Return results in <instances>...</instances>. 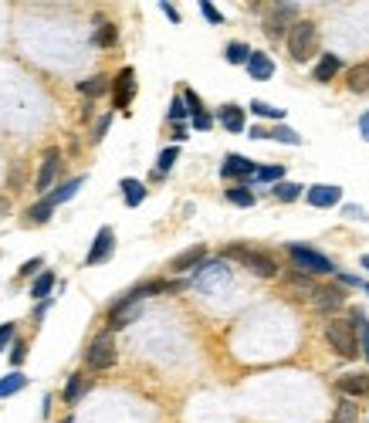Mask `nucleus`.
<instances>
[{"mask_svg": "<svg viewBox=\"0 0 369 423\" xmlns=\"http://www.w3.org/2000/svg\"><path fill=\"white\" fill-rule=\"evenodd\" d=\"M288 51L295 61H308L319 51V28L312 21H295L288 31Z\"/></svg>", "mask_w": 369, "mask_h": 423, "instance_id": "1", "label": "nucleus"}, {"mask_svg": "<svg viewBox=\"0 0 369 423\" xmlns=\"http://www.w3.org/2000/svg\"><path fill=\"white\" fill-rule=\"evenodd\" d=\"M326 339H328V346L335 349L342 359H356V355H359V332H356V325H352V322H346V318L328 322Z\"/></svg>", "mask_w": 369, "mask_h": 423, "instance_id": "2", "label": "nucleus"}, {"mask_svg": "<svg viewBox=\"0 0 369 423\" xmlns=\"http://www.w3.org/2000/svg\"><path fill=\"white\" fill-rule=\"evenodd\" d=\"M288 254H291L295 268L305 271V274H332V271H335V265L328 261L326 254H319V251L308 247V244H291Z\"/></svg>", "mask_w": 369, "mask_h": 423, "instance_id": "3", "label": "nucleus"}, {"mask_svg": "<svg viewBox=\"0 0 369 423\" xmlns=\"http://www.w3.org/2000/svg\"><path fill=\"white\" fill-rule=\"evenodd\" d=\"M227 258H238L247 271H254L257 278H278V265H275V258H268V254H261V251H247V247H227L224 251Z\"/></svg>", "mask_w": 369, "mask_h": 423, "instance_id": "4", "label": "nucleus"}, {"mask_svg": "<svg viewBox=\"0 0 369 423\" xmlns=\"http://www.w3.org/2000/svg\"><path fill=\"white\" fill-rule=\"evenodd\" d=\"M85 362L92 369H109L116 362V339H112V332H102V336L92 339V346L85 352Z\"/></svg>", "mask_w": 369, "mask_h": 423, "instance_id": "5", "label": "nucleus"}, {"mask_svg": "<svg viewBox=\"0 0 369 423\" xmlns=\"http://www.w3.org/2000/svg\"><path fill=\"white\" fill-rule=\"evenodd\" d=\"M298 14V3H275V10H271V17L264 21V34L271 41H282V38H288V21Z\"/></svg>", "mask_w": 369, "mask_h": 423, "instance_id": "6", "label": "nucleus"}, {"mask_svg": "<svg viewBox=\"0 0 369 423\" xmlns=\"http://www.w3.org/2000/svg\"><path fill=\"white\" fill-rule=\"evenodd\" d=\"M227 278H231V271H227L224 261H210L193 274V288L197 291H217L220 285H227Z\"/></svg>", "mask_w": 369, "mask_h": 423, "instance_id": "7", "label": "nucleus"}, {"mask_svg": "<svg viewBox=\"0 0 369 423\" xmlns=\"http://www.w3.org/2000/svg\"><path fill=\"white\" fill-rule=\"evenodd\" d=\"M112 251H116V234H112V227H102V231L95 234V240H92V251L85 254V265L88 268L92 265H102V261L112 258Z\"/></svg>", "mask_w": 369, "mask_h": 423, "instance_id": "8", "label": "nucleus"}, {"mask_svg": "<svg viewBox=\"0 0 369 423\" xmlns=\"http://www.w3.org/2000/svg\"><path fill=\"white\" fill-rule=\"evenodd\" d=\"M257 169H261V166H257V163H251V159H244V156H227V159H224V166H220V176H234V180H254V176H257Z\"/></svg>", "mask_w": 369, "mask_h": 423, "instance_id": "9", "label": "nucleus"}, {"mask_svg": "<svg viewBox=\"0 0 369 423\" xmlns=\"http://www.w3.org/2000/svg\"><path fill=\"white\" fill-rule=\"evenodd\" d=\"M342 302H346V295H342V288H335V285H319V288H312V305L319 308V311H335Z\"/></svg>", "mask_w": 369, "mask_h": 423, "instance_id": "10", "label": "nucleus"}, {"mask_svg": "<svg viewBox=\"0 0 369 423\" xmlns=\"http://www.w3.org/2000/svg\"><path fill=\"white\" fill-rule=\"evenodd\" d=\"M112 88H116V95H112L116 109H125V105L132 102V95H136V72H132V68H123Z\"/></svg>", "mask_w": 369, "mask_h": 423, "instance_id": "11", "label": "nucleus"}, {"mask_svg": "<svg viewBox=\"0 0 369 423\" xmlns=\"http://www.w3.org/2000/svg\"><path fill=\"white\" fill-rule=\"evenodd\" d=\"M58 169H61V153H58V149H48V153H44V163H41V173H38V180H34V187H38V190H48V187L54 183Z\"/></svg>", "mask_w": 369, "mask_h": 423, "instance_id": "12", "label": "nucleus"}, {"mask_svg": "<svg viewBox=\"0 0 369 423\" xmlns=\"http://www.w3.org/2000/svg\"><path fill=\"white\" fill-rule=\"evenodd\" d=\"M335 386L346 393V396H369V376L366 373H349V376H339Z\"/></svg>", "mask_w": 369, "mask_h": 423, "instance_id": "13", "label": "nucleus"}, {"mask_svg": "<svg viewBox=\"0 0 369 423\" xmlns=\"http://www.w3.org/2000/svg\"><path fill=\"white\" fill-rule=\"evenodd\" d=\"M247 75L254 78V81H268V78L275 75V61L264 51H254L251 61H247Z\"/></svg>", "mask_w": 369, "mask_h": 423, "instance_id": "14", "label": "nucleus"}, {"mask_svg": "<svg viewBox=\"0 0 369 423\" xmlns=\"http://www.w3.org/2000/svg\"><path fill=\"white\" fill-rule=\"evenodd\" d=\"M312 207H335L339 200H342V190L339 187H308V196H305Z\"/></svg>", "mask_w": 369, "mask_h": 423, "instance_id": "15", "label": "nucleus"}, {"mask_svg": "<svg viewBox=\"0 0 369 423\" xmlns=\"http://www.w3.org/2000/svg\"><path fill=\"white\" fill-rule=\"evenodd\" d=\"M204 258H207V247L204 244H193L190 251H183L180 258H173V261H169V271H187V268H193V265H200Z\"/></svg>", "mask_w": 369, "mask_h": 423, "instance_id": "16", "label": "nucleus"}, {"mask_svg": "<svg viewBox=\"0 0 369 423\" xmlns=\"http://www.w3.org/2000/svg\"><path fill=\"white\" fill-rule=\"evenodd\" d=\"M220 122L227 132H244V109L241 105H220Z\"/></svg>", "mask_w": 369, "mask_h": 423, "instance_id": "17", "label": "nucleus"}, {"mask_svg": "<svg viewBox=\"0 0 369 423\" xmlns=\"http://www.w3.org/2000/svg\"><path fill=\"white\" fill-rule=\"evenodd\" d=\"M82 183H85L82 176H75V180H68V183H61L58 190H51V193H48V196H44V200H48L51 207H58V203H68V200H72L75 193L82 190Z\"/></svg>", "mask_w": 369, "mask_h": 423, "instance_id": "18", "label": "nucleus"}, {"mask_svg": "<svg viewBox=\"0 0 369 423\" xmlns=\"http://www.w3.org/2000/svg\"><path fill=\"white\" fill-rule=\"evenodd\" d=\"M346 85H349V92H356V95H366V92H369V61H366V65H356V68H349V75H346Z\"/></svg>", "mask_w": 369, "mask_h": 423, "instance_id": "19", "label": "nucleus"}, {"mask_svg": "<svg viewBox=\"0 0 369 423\" xmlns=\"http://www.w3.org/2000/svg\"><path fill=\"white\" fill-rule=\"evenodd\" d=\"M339 68H342V58L339 54H322V61L315 65V81H332V78L339 75Z\"/></svg>", "mask_w": 369, "mask_h": 423, "instance_id": "20", "label": "nucleus"}, {"mask_svg": "<svg viewBox=\"0 0 369 423\" xmlns=\"http://www.w3.org/2000/svg\"><path fill=\"white\" fill-rule=\"evenodd\" d=\"M119 190L125 193V207H139V203L146 200V183H139V180H132V176H125L123 183H119Z\"/></svg>", "mask_w": 369, "mask_h": 423, "instance_id": "21", "label": "nucleus"}, {"mask_svg": "<svg viewBox=\"0 0 369 423\" xmlns=\"http://www.w3.org/2000/svg\"><path fill=\"white\" fill-rule=\"evenodd\" d=\"M105 88H109V78H105V75H95V78H85V81H78V92H82L85 99H98Z\"/></svg>", "mask_w": 369, "mask_h": 423, "instance_id": "22", "label": "nucleus"}, {"mask_svg": "<svg viewBox=\"0 0 369 423\" xmlns=\"http://www.w3.org/2000/svg\"><path fill=\"white\" fill-rule=\"evenodd\" d=\"M224 54H227V61H231V65H247V61H251V54H254V51H251V48H247V44H241V41H231V44H227V51H224Z\"/></svg>", "mask_w": 369, "mask_h": 423, "instance_id": "23", "label": "nucleus"}, {"mask_svg": "<svg viewBox=\"0 0 369 423\" xmlns=\"http://www.w3.org/2000/svg\"><path fill=\"white\" fill-rule=\"evenodd\" d=\"M85 393H88V380H85V376H72V380H68V389H65V403L75 406Z\"/></svg>", "mask_w": 369, "mask_h": 423, "instance_id": "24", "label": "nucleus"}, {"mask_svg": "<svg viewBox=\"0 0 369 423\" xmlns=\"http://www.w3.org/2000/svg\"><path fill=\"white\" fill-rule=\"evenodd\" d=\"M224 196H227V203H234V207H254V203H257V196L247 190V187H231Z\"/></svg>", "mask_w": 369, "mask_h": 423, "instance_id": "25", "label": "nucleus"}, {"mask_svg": "<svg viewBox=\"0 0 369 423\" xmlns=\"http://www.w3.org/2000/svg\"><path fill=\"white\" fill-rule=\"evenodd\" d=\"M51 288H54V274H51V271H41V274L34 278V285H31V298H48Z\"/></svg>", "mask_w": 369, "mask_h": 423, "instance_id": "26", "label": "nucleus"}, {"mask_svg": "<svg viewBox=\"0 0 369 423\" xmlns=\"http://www.w3.org/2000/svg\"><path fill=\"white\" fill-rule=\"evenodd\" d=\"M24 386H28V380H24L21 373H10V376H3V380H0V400H3V396H14V393H21Z\"/></svg>", "mask_w": 369, "mask_h": 423, "instance_id": "27", "label": "nucleus"}, {"mask_svg": "<svg viewBox=\"0 0 369 423\" xmlns=\"http://www.w3.org/2000/svg\"><path fill=\"white\" fill-rule=\"evenodd\" d=\"M352 325H356V332H359V342H363V352H366L369 359V318L363 315V311H352V318H349Z\"/></svg>", "mask_w": 369, "mask_h": 423, "instance_id": "28", "label": "nucleus"}, {"mask_svg": "<svg viewBox=\"0 0 369 423\" xmlns=\"http://www.w3.org/2000/svg\"><path fill=\"white\" fill-rule=\"evenodd\" d=\"M271 139H275V143H285V146H298V143H302V136H298L295 129H288V125H275V129H271Z\"/></svg>", "mask_w": 369, "mask_h": 423, "instance_id": "29", "label": "nucleus"}, {"mask_svg": "<svg viewBox=\"0 0 369 423\" xmlns=\"http://www.w3.org/2000/svg\"><path fill=\"white\" fill-rule=\"evenodd\" d=\"M51 210H54V207H51L48 200H41V203H34V207H31L24 217H28V224H44V220L51 217Z\"/></svg>", "mask_w": 369, "mask_h": 423, "instance_id": "30", "label": "nucleus"}, {"mask_svg": "<svg viewBox=\"0 0 369 423\" xmlns=\"http://www.w3.org/2000/svg\"><path fill=\"white\" fill-rule=\"evenodd\" d=\"M332 423H356V403H352V400H342V403L335 406Z\"/></svg>", "mask_w": 369, "mask_h": 423, "instance_id": "31", "label": "nucleus"}, {"mask_svg": "<svg viewBox=\"0 0 369 423\" xmlns=\"http://www.w3.org/2000/svg\"><path fill=\"white\" fill-rule=\"evenodd\" d=\"M176 156H180V146H169V149L160 153V159H156V176H166V173H169V166L176 163Z\"/></svg>", "mask_w": 369, "mask_h": 423, "instance_id": "32", "label": "nucleus"}, {"mask_svg": "<svg viewBox=\"0 0 369 423\" xmlns=\"http://www.w3.org/2000/svg\"><path fill=\"white\" fill-rule=\"evenodd\" d=\"M282 176H285V166H261L254 180H261V183H275V187H278V183H282Z\"/></svg>", "mask_w": 369, "mask_h": 423, "instance_id": "33", "label": "nucleus"}, {"mask_svg": "<svg viewBox=\"0 0 369 423\" xmlns=\"http://www.w3.org/2000/svg\"><path fill=\"white\" fill-rule=\"evenodd\" d=\"M302 196V187L298 183H278L275 187V200H282V203H291V200H298Z\"/></svg>", "mask_w": 369, "mask_h": 423, "instance_id": "34", "label": "nucleus"}, {"mask_svg": "<svg viewBox=\"0 0 369 423\" xmlns=\"http://www.w3.org/2000/svg\"><path fill=\"white\" fill-rule=\"evenodd\" d=\"M251 112H254V116H264V118H285L288 116L285 109H275V105H268V102H251Z\"/></svg>", "mask_w": 369, "mask_h": 423, "instance_id": "35", "label": "nucleus"}, {"mask_svg": "<svg viewBox=\"0 0 369 423\" xmlns=\"http://www.w3.org/2000/svg\"><path fill=\"white\" fill-rule=\"evenodd\" d=\"M187 116H190V109H187V102L176 95V99L169 102V122H176V125H180V122H183Z\"/></svg>", "mask_w": 369, "mask_h": 423, "instance_id": "36", "label": "nucleus"}, {"mask_svg": "<svg viewBox=\"0 0 369 423\" xmlns=\"http://www.w3.org/2000/svg\"><path fill=\"white\" fill-rule=\"evenodd\" d=\"M95 44L112 48V44H116V28H112V24H102V28H98V34H95Z\"/></svg>", "mask_w": 369, "mask_h": 423, "instance_id": "37", "label": "nucleus"}, {"mask_svg": "<svg viewBox=\"0 0 369 423\" xmlns=\"http://www.w3.org/2000/svg\"><path fill=\"white\" fill-rule=\"evenodd\" d=\"M183 102H187L190 116H200V112H204V105H200V99H197V92H193V88H183Z\"/></svg>", "mask_w": 369, "mask_h": 423, "instance_id": "38", "label": "nucleus"}, {"mask_svg": "<svg viewBox=\"0 0 369 423\" xmlns=\"http://www.w3.org/2000/svg\"><path fill=\"white\" fill-rule=\"evenodd\" d=\"M200 10H204V17L210 21V24H224V14H220V10H217L210 0H204V3H200Z\"/></svg>", "mask_w": 369, "mask_h": 423, "instance_id": "39", "label": "nucleus"}, {"mask_svg": "<svg viewBox=\"0 0 369 423\" xmlns=\"http://www.w3.org/2000/svg\"><path fill=\"white\" fill-rule=\"evenodd\" d=\"M14 332H17V325H14V322H3V325H0V352H3V346H10V342H14Z\"/></svg>", "mask_w": 369, "mask_h": 423, "instance_id": "40", "label": "nucleus"}, {"mask_svg": "<svg viewBox=\"0 0 369 423\" xmlns=\"http://www.w3.org/2000/svg\"><path fill=\"white\" fill-rule=\"evenodd\" d=\"M38 271H41V258H31V261H24V265H21V278L38 274Z\"/></svg>", "mask_w": 369, "mask_h": 423, "instance_id": "41", "label": "nucleus"}, {"mask_svg": "<svg viewBox=\"0 0 369 423\" xmlns=\"http://www.w3.org/2000/svg\"><path fill=\"white\" fill-rule=\"evenodd\" d=\"M109 125H112V116H102V122H98V125H95V132H92V139H95V143H102V136H105V129H109Z\"/></svg>", "mask_w": 369, "mask_h": 423, "instance_id": "42", "label": "nucleus"}, {"mask_svg": "<svg viewBox=\"0 0 369 423\" xmlns=\"http://www.w3.org/2000/svg\"><path fill=\"white\" fill-rule=\"evenodd\" d=\"M24 352H28L24 342H14V346H10V362H14V366H21V362H24Z\"/></svg>", "mask_w": 369, "mask_h": 423, "instance_id": "43", "label": "nucleus"}, {"mask_svg": "<svg viewBox=\"0 0 369 423\" xmlns=\"http://www.w3.org/2000/svg\"><path fill=\"white\" fill-rule=\"evenodd\" d=\"M213 125V118L207 116V112H200V116H193V129H200V132H207Z\"/></svg>", "mask_w": 369, "mask_h": 423, "instance_id": "44", "label": "nucleus"}, {"mask_svg": "<svg viewBox=\"0 0 369 423\" xmlns=\"http://www.w3.org/2000/svg\"><path fill=\"white\" fill-rule=\"evenodd\" d=\"M160 7H163V14L173 21V24H180V14H176V7H173V3H160Z\"/></svg>", "mask_w": 369, "mask_h": 423, "instance_id": "45", "label": "nucleus"}, {"mask_svg": "<svg viewBox=\"0 0 369 423\" xmlns=\"http://www.w3.org/2000/svg\"><path fill=\"white\" fill-rule=\"evenodd\" d=\"M359 132H363V139L369 143V109L363 112V118H359Z\"/></svg>", "mask_w": 369, "mask_h": 423, "instance_id": "46", "label": "nucleus"}, {"mask_svg": "<svg viewBox=\"0 0 369 423\" xmlns=\"http://www.w3.org/2000/svg\"><path fill=\"white\" fill-rule=\"evenodd\" d=\"M268 136H271V129H261V125L251 129V139H268Z\"/></svg>", "mask_w": 369, "mask_h": 423, "instance_id": "47", "label": "nucleus"}, {"mask_svg": "<svg viewBox=\"0 0 369 423\" xmlns=\"http://www.w3.org/2000/svg\"><path fill=\"white\" fill-rule=\"evenodd\" d=\"M346 217H359V220H366V210H363V207H346Z\"/></svg>", "mask_w": 369, "mask_h": 423, "instance_id": "48", "label": "nucleus"}, {"mask_svg": "<svg viewBox=\"0 0 369 423\" xmlns=\"http://www.w3.org/2000/svg\"><path fill=\"white\" fill-rule=\"evenodd\" d=\"M363 268L369 271V254H363Z\"/></svg>", "mask_w": 369, "mask_h": 423, "instance_id": "49", "label": "nucleus"}, {"mask_svg": "<svg viewBox=\"0 0 369 423\" xmlns=\"http://www.w3.org/2000/svg\"><path fill=\"white\" fill-rule=\"evenodd\" d=\"M0 214H7V203H3V200H0Z\"/></svg>", "mask_w": 369, "mask_h": 423, "instance_id": "50", "label": "nucleus"}, {"mask_svg": "<svg viewBox=\"0 0 369 423\" xmlns=\"http://www.w3.org/2000/svg\"><path fill=\"white\" fill-rule=\"evenodd\" d=\"M61 423H75V420H72V417H65V420H61Z\"/></svg>", "mask_w": 369, "mask_h": 423, "instance_id": "51", "label": "nucleus"}, {"mask_svg": "<svg viewBox=\"0 0 369 423\" xmlns=\"http://www.w3.org/2000/svg\"><path fill=\"white\" fill-rule=\"evenodd\" d=\"M363 288H366V295H369V285H363Z\"/></svg>", "mask_w": 369, "mask_h": 423, "instance_id": "52", "label": "nucleus"}]
</instances>
